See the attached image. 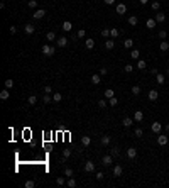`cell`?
Returning a JSON list of instances; mask_svg holds the SVG:
<instances>
[{"label": "cell", "mask_w": 169, "mask_h": 188, "mask_svg": "<svg viewBox=\"0 0 169 188\" xmlns=\"http://www.w3.org/2000/svg\"><path fill=\"white\" fill-rule=\"evenodd\" d=\"M41 51H42V54H44V56H53V54H54V46H51V44H44L41 48Z\"/></svg>", "instance_id": "6da1fadb"}, {"label": "cell", "mask_w": 169, "mask_h": 188, "mask_svg": "<svg viewBox=\"0 0 169 188\" xmlns=\"http://www.w3.org/2000/svg\"><path fill=\"white\" fill-rule=\"evenodd\" d=\"M150 131H152L154 134H161V132H162V124H161V122H152Z\"/></svg>", "instance_id": "7a4b0ae2"}, {"label": "cell", "mask_w": 169, "mask_h": 188, "mask_svg": "<svg viewBox=\"0 0 169 188\" xmlns=\"http://www.w3.org/2000/svg\"><path fill=\"white\" fill-rule=\"evenodd\" d=\"M112 161H113V156H112V154H105V156L102 158V164H103V166H112Z\"/></svg>", "instance_id": "3957f363"}, {"label": "cell", "mask_w": 169, "mask_h": 188, "mask_svg": "<svg viewBox=\"0 0 169 188\" xmlns=\"http://www.w3.org/2000/svg\"><path fill=\"white\" fill-rule=\"evenodd\" d=\"M167 142H169L167 136H164V134H157V144H159V146H166Z\"/></svg>", "instance_id": "277c9868"}, {"label": "cell", "mask_w": 169, "mask_h": 188, "mask_svg": "<svg viewBox=\"0 0 169 188\" xmlns=\"http://www.w3.org/2000/svg\"><path fill=\"white\" fill-rule=\"evenodd\" d=\"M115 10H117V14H118V15H124V14L127 12V5H125V3H117Z\"/></svg>", "instance_id": "5b68a950"}, {"label": "cell", "mask_w": 169, "mask_h": 188, "mask_svg": "<svg viewBox=\"0 0 169 188\" xmlns=\"http://www.w3.org/2000/svg\"><path fill=\"white\" fill-rule=\"evenodd\" d=\"M44 15H46V10H44V9H37L34 14H32V19H36V20H37V19H42Z\"/></svg>", "instance_id": "8992f818"}, {"label": "cell", "mask_w": 169, "mask_h": 188, "mask_svg": "<svg viewBox=\"0 0 169 188\" xmlns=\"http://www.w3.org/2000/svg\"><path fill=\"white\" fill-rule=\"evenodd\" d=\"M127 158L129 159H135V158H137V149H135V147H129L127 149Z\"/></svg>", "instance_id": "52a82bcc"}, {"label": "cell", "mask_w": 169, "mask_h": 188, "mask_svg": "<svg viewBox=\"0 0 169 188\" xmlns=\"http://www.w3.org/2000/svg\"><path fill=\"white\" fill-rule=\"evenodd\" d=\"M147 97H149V100H152V102H156V100L159 98V92H157V90H150V92L147 93Z\"/></svg>", "instance_id": "ba28073f"}, {"label": "cell", "mask_w": 169, "mask_h": 188, "mask_svg": "<svg viewBox=\"0 0 169 188\" xmlns=\"http://www.w3.org/2000/svg\"><path fill=\"white\" fill-rule=\"evenodd\" d=\"M85 171H86V173H93V171H95V163L86 161V163H85Z\"/></svg>", "instance_id": "9c48e42d"}, {"label": "cell", "mask_w": 169, "mask_h": 188, "mask_svg": "<svg viewBox=\"0 0 169 188\" xmlns=\"http://www.w3.org/2000/svg\"><path fill=\"white\" fill-rule=\"evenodd\" d=\"M66 44H68V39L64 37V36H63V37H57V39H56V46H57V48H64Z\"/></svg>", "instance_id": "30bf717a"}, {"label": "cell", "mask_w": 169, "mask_h": 188, "mask_svg": "<svg viewBox=\"0 0 169 188\" xmlns=\"http://www.w3.org/2000/svg\"><path fill=\"white\" fill-rule=\"evenodd\" d=\"M154 19H156V22H157V24H162L164 20H166V14H162V12H157Z\"/></svg>", "instance_id": "8fae6325"}, {"label": "cell", "mask_w": 169, "mask_h": 188, "mask_svg": "<svg viewBox=\"0 0 169 188\" xmlns=\"http://www.w3.org/2000/svg\"><path fill=\"white\" fill-rule=\"evenodd\" d=\"M134 120H135V122H142V120H144V112H142V110H137V112L134 114Z\"/></svg>", "instance_id": "7c38bea8"}, {"label": "cell", "mask_w": 169, "mask_h": 188, "mask_svg": "<svg viewBox=\"0 0 169 188\" xmlns=\"http://www.w3.org/2000/svg\"><path fill=\"white\" fill-rule=\"evenodd\" d=\"M134 119H132V117H125L124 119V120H122V124H124V127H132V124H134Z\"/></svg>", "instance_id": "4fadbf2b"}, {"label": "cell", "mask_w": 169, "mask_h": 188, "mask_svg": "<svg viewBox=\"0 0 169 188\" xmlns=\"http://www.w3.org/2000/svg\"><path fill=\"white\" fill-rule=\"evenodd\" d=\"M100 142H102L103 144V146H110V142H112V137H110V136H102V139H100Z\"/></svg>", "instance_id": "5bb4252c"}, {"label": "cell", "mask_w": 169, "mask_h": 188, "mask_svg": "<svg viewBox=\"0 0 169 188\" xmlns=\"http://www.w3.org/2000/svg\"><path fill=\"white\" fill-rule=\"evenodd\" d=\"M61 29H63L64 32H69L71 29H73V24H71L69 20H64V22H63V27H61Z\"/></svg>", "instance_id": "9a60e30c"}, {"label": "cell", "mask_w": 169, "mask_h": 188, "mask_svg": "<svg viewBox=\"0 0 169 188\" xmlns=\"http://www.w3.org/2000/svg\"><path fill=\"white\" fill-rule=\"evenodd\" d=\"M34 31H36V27L32 26V24H27V26H24V32H26V34H34Z\"/></svg>", "instance_id": "2e32d148"}, {"label": "cell", "mask_w": 169, "mask_h": 188, "mask_svg": "<svg viewBox=\"0 0 169 188\" xmlns=\"http://www.w3.org/2000/svg\"><path fill=\"white\" fill-rule=\"evenodd\" d=\"M159 49H161L162 53H166L167 49H169V42H167V41H161V42H159Z\"/></svg>", "instance_id": "e0dca14e"}, {"label": "cell", "mask_w": 169, "mask_h": 188, "mask_svg": "<svg viewBox=\"0 0 169 188\" xmlns=\"http://www.w3.org/2000/svg\"><path fill=\"white\" fill-rule=\"evenodd\" d=\"M81 144H83L85 147L90 146V144H91V137H90V136H83V137H81Z\"/></svg>", "instance_id": "ac0fdd59"}, {"label": "cell", "mask_w": 169, "mask_h": 188, "mask_svg": "<svg viewBox=\"0 0 169 188\" xmlns=\"http://www.w3.org/2000/svg\"><path fill=\"white\" fill-rule=\"evenodd\" d=\"M122 173H124L122 166H120V164H117V166L113 168V176H122Z\"/></svg>", "instance_id": "d6986e66"}, {"label": "cell", "mask_w": 169, "mask_h": 188, "mask_svg": "<svg viewBox=\"0 0 169 188\" xmlns=\"http://www.w3.org/2000/svg\"><path fill=\"white\" fill-rule=\"evenodd\" d=\"M113 46H115V42H113L112 37H110V39H105V48L108 49V51H110V49H113Z\"/></svg>", "instance_id": "ffe728a7"}, {"label": "cell", "mask_w": 169, "mask_h": 188, "mask_svg": "<svg viewBox=\"0 0 169 188\" xmlns=\"http://www.w3.org/2000/svg\"><path fill=\"white\" fill-rule=\"evenodd\" d=\"M145 26L147 29H154L157 26V22H156V19H147V22H145Z\"/></svg>", "instance_id": "44dd1931"}, {"label": "cell", "mask_w": 169, "mask_h": 188, "mask_svg": "<svg viewBox=\"0 0 169 188\" xmlns=\"http://www.w3.org/2000/svg\"><path fill=\"white\" fill-rule=\"evenodd\" d=\"M130 58L132 59H141V51H139V49H132Z\"/></svg>", "instance_id": "7402d4cb"}, {"label": "cell", "mask_w": 169, "mask_h": 188, "mask_svg": "<svg viewBox=\"0 0 169 188\" xmlns=\"http://www.w3.org/2000/svg\"><path fill=\"white\" fill-rule=\"evenodd\" d=\"M9 97H10V93H9V88H3L2 92H0V98H2V100H7Z\"/></svg>", "instance_id": "603a6c76"}, {"label": "cell", "mask_w": 169, "mask_h": 188, "mask_svg": "<svg viewBox=\"0 0 169 188\" xmlns=\"http://www.w3.org/2000/svg\"><path fill=\"white\" fill-rule=\"evenodd\" d=\"M118 36H120V31H118V29H110V37H112V39H117L118 37Z\"/></svg>", "instance_id": "cb8c5ba5"}, {"label": "cell", "mask_w": 169, "mask_h": 188, "mask_svg": "<svg viewBox=\"0 0 169 188\" xmlns=\"http://www.w3.org/2000/svg\"><path fill=\"white\" fill-rule=\"evenodd\" d=\"M91 83H93V85H100V83H102L100 75H91Z\"/></svg>", "instance_id": "d4e9b609"}, {"label": "cell", "mask_w": 169, "mask_h": 188, "mask_svg": "<svg viewBox=\"0 0 169 188\" xmlns=\"http://www.w3.org/2000/svg\"><path fill=\"white\" fill-rule=\"evenodd\" d=\"M129 24H130L132 27H134V26H137V24H139V19H137L135 15H130V17H129Z\"/></svg>", "instance_id": "484cf974"}, {"label": "cell", "mask_w": 169, "mask_h": 188, "mask_svg": "<svg viewBox=\"0 0 169 188\" xmlns=\"http://www.w3.org/2000/svg\"><path fill=\"white\" fill-rule=\"evenodd\" d=\"M85 46H86V49H93V48H95V41H93V39H86Z\"/></svg>", "instance_id": "4316f807"}, {"label": "cell", "mask_w": 169, "mask_h": 188, "mask_svg": "<svg viewBox=\"0 0 169 188\" xmlns=\"http://www.w3.org/2000/svg\"><path fill=\"white\" fill-rule=\"evenodd\" d=\"M27 102H29V105H36V103H37V97L36 95H29Z\"/></svg>", "instance_id": "83f0119b"}, {"label": "cell", "mask_w": 169, "mask_h": 188, "mask_svg": "<svg viewBox=\"0 0 169 188\" xmlns=\"http://www.w3.org/2000/svg\"><path fill=\"white\" fill-rule=\"evenodd\" d=\"M66 185L69 186V188H76V185H78V183H76V180H74V178H69V180L66 181Z\"/></svg>", "instance_id": "f1b7e54d"}, {"label": "cell", "mask_w": 169, "mask_h": 188, "mask_svg": "<svg viewBox=\"0 0 169 188\" xmlns=\"http://www.w3.org/2000/svg\"><path fill=\"white\" fill-rule=\"evenodd\" d=\"M132 95H135V97L141 95V86H139V85H134V86H132Z\"/></svg>", "instance_id": "f546056e"}, {"label": "cell", "mask_w": 169, "mask_h": 188, "mask_svg": "<svg viewBox=\"0 0 169 188\" xmlns=\"http://www.w3.org/2000/svg\"><path fill=\"white\" fill-rule=\"evenodd\" d=\"M112 97H115V92H113V90L112 88H108V90H105V98H112Z\"/></svg>", "instance_id": "4dcf8cb0"}, {"label": "cell", "mask_w": 169, "mask_h": 188, "mask_svg": "<svg viewBox=\"0 0 169 188\" xmlns=\"http://www.w3.org/2000/svg\"><path fill=\"white\" fill-rule=\"evenodd\" d=\"M108 105L110 107H117L118 105V98H117V97H112V98L108 100Z\"/></svg>", "instance_id": "1f68e13d"}, {"label": "cell", "mask_w": 169, "mask_h": 188, "mask_svg": "<svg viewBox=\"0 0 169 188\" xmlns=\"http://www.w3.org/2000/svg\"><path fill=\"white\" fill-rule=\"evenodd\" d=\"M46 39H48V41H56V34L53 31H49L48 34H46Z\"/></svg>", "instance_id": "d6a6232c"}, {"label": "cell", "mask_w": 169, "mask_h": 188, "mask_svg": "<svg viewBox=\"0 0 169 188\" xmlns=\"http://www.w3.org/2000/svg\"><path fill=\"white\" fill-rule=\"evenodd\" d=\"M156 81L159 83V85H162V83H166V81H164V75L157 73V75H156Z\"/></svg>", "instance_id": "836d02e7"}, {"label": "cell", "mask_w": 169, "mask_h": 188, "mask_svg": "<svg viewBox=\"0 0 169 188\" xmlns=\"http://www.w3.org/2000/svg\"><path fill=\"white\" fill-rule=\"evenodd\" d=\"M124 46H125L127 49H130L132 46H134V41H132V39H125V41H124Z\"/></svg>", "instance_id": "e575fe53"}, {"label": "cell", "mask_w": 169, "mask_h": 188, "mask_svg": "<svg viewBox=\"0 0 169 188\" xmlns=\"http://www.w3.org/2000/svg\"><path fill=\"white\" fill-rule=\"evenodd\" d=\"M137 68L139 70H145V61L144 59H137Z\"/></svg>", "instance_id": "d590c367"}, {"label": "cell", "mask_w": 169, "mask_h": 188, "mask_svg": "<svg viewBox=\"0 0 169 188\" xmlns=\"http://www.w3.org/2000/svg\"><path fill=\"white\" fill-rule=\"evenodd\" d=\"M124 71H125V73H132V71H134V64H125Z\"/></svg>", "instance_id": "8d00e7d4"}, {"label": "cell", "mask_w": 169, "mask_h": 188, "mask_svg": "<svg viewBox=\"0 0 169 188\" xmlns=\"http://www.w3.org/2000/svg\"><path fill=\"white\" fill-rule=\"evenodd\" d=\"M56 183H57V185H59V186L66 185V181H64V176H57V178H56Z\"/></svg>", "instance_id": "74e56055"}, {"label": "cell", "mask_w": 169, "mask_h": 188, "mask_svg": "<svg viewBox=\"0 0 169 188\" xmlns=\"http://www.w3.org/2000/svg\"><path fill=\"white\" fill-rule=\"evenodd\" d=\"M85 36H86V31H85V29H80V31H78V34H76V37H78V39H83Z\"/></svg>", "instance_id": "f35d334b"}, {"label": "cell", "mask_w": 169, "mask_h": 188, "mask_svg": "<svg viewBox=\"0 0 169 188\" xmlns=\"http://www.w3.org/2000/svg\"><path fill=\"white\" fill-rule=\"evenodd\" d=\"M69 156H71V149H64V151H63V161L68 159Z\"/></svg>", "instance_id": "ab89813d"}, {"label": "cell", "mask_w": 169, "mask_h": 188, "mask_svg": "<svg viewBox=\"0 0 169 188\" xmlns=\"http://www.w3.org/2000/svg\"><path fill=\"white\" fill-rule=\"evenodd\" d=\"M64 176L71 178V176H73V169H71V168H64Z\"/></svg>", "instance_id": "60d3db41"}, {"label": "cell", "mask_w": 169, "mask_h": 188, "mask_svg": "<svg viewBox=\"0 0 169 188\" xmlns=\"http://www.w3.org/2000/svg\"><path fill=\"white\" fill-rule=\"evenodd\" d=\"M24 186H26V188H34V186H36V181L29 180V181H26V183H24Z\"/></svg>", "instance_id": "b9f144b4"}, {"label": "cell", "mask_w": 169, "mask_h": 188, "mask_svg": "<svg viewBox=\"0 0 169 188\" xmlns=\"http://www.w3.org/2000/svg\"><path fill=\"white\" fill-rule=\"evenodd\" d=\"M53 100H54V102H61V100H63V95H61V93H54V95H53Z\"/></svg>", "instance_id": "7bdbcfd3"}, {"label": "cell", "mask_w": 169, "mask_h": 188, "mask_svg": "<svg viewBox=\"0 0 169 188\" xmlns=\"http://www.w3.org/2000/svg\"><path fill=\"white\" fill-rule=\"evenodd\" d=\"M102 36H103L105 39H110V29H103V31H102Z\"/></svg>", "instance_id": "ee69618b"}, {"label": "cell", "mask_w": 169, "mask_h": 188, "mask_svg": "<svg viewBox=\"0 0 169 188\" xmlns=\"http://www.w3.org/2000/svg\"><path fill=\"white\" fill-rule=\"evenodd\" d=\"M134 134H135V137H142V134H144V131H142L141 127H137V129H135V131H134Z\"/></svg>", "instance_id": "f6af8a7d"}, {"label": "cell", "mask_w": 169, "mask_h": 188, "mask_svg": "<svg viewBox=\"0 0 169 188\" xmlns=\"http://www.w3.org/2000/svg\"><path fill=\"white\" fill-rule=\"evenodd\" d=\"M12 86H14V80H10V78H9V80H5V88H12Z\"/></svg>", "instance_id": "bcb514c9"}, {"label": "cell", "mask_w": 169, "mask_h": 188, "mask_svg": "<svg viewBox=\"0 0 169 188\" xmlns=\"http://www.w3.org/2000/svg\"><path fill=\"white\" fill-rule=\"evenodd\" d=\"M150 7H152V10H159L161 9V3L156 0V2H152V5H150Z\"/></svg>", "instance_id": "7dc6e473"}, {"label": "cell", "mask_w": 169, "mask_h": 188, "mask_svg": "<svg viewBox=\"0 0 169 188\" xmlns=\"http://www.w3.org/2000/svg\"><path fill=\"white\" fill-rule=\"evenodd\" d=\"M98 107H100V108H107V102H105V98L98 100Z\"/></svg>", "instance_id": "c3c4849f"}, {"label": "cell", "mask_w": 169, "mask_h": 188, "mask_svg": "<svg viewBox=\"0 0 169 188\" xmlns=\"http://www.w3.org/2000/svg\"><path fill=\"white\" fill-rule=\"evenodd\" d=\"M42 102H44V103H49V102H51V95H49V93H46V95L42 97Z\"/></svg>", "instance_id": "681fc988"}, {"label": "cell", "mask_w": 169, "mask_h": 188, "mask_svg": "<svg viewBox=\"0 0 169 188\" xmlns=\"http://www.w3.org/2000/svg\"><path fill=\"white\" fill-rule=\"evenodd\" d=\"M95 178H96V180H98V181H102V180H103V178H105V175H103V173H102V171H98V173H96V175H95Z\"/></svg>", "instance_id": "f907efd6"}, {"label": "cell", "mask_w": 169, "mask_h": 188, "mask_svg": "<svg viewBox=\"0 0 169 188\" xmlns=\"http://www.w3.org/2000/svg\"><path fill=\"white\" fill-rule=\"evenodd\" d=\"M166 36H167L166 31H159V39H161V41H164V39H166Z\"/></svg>", "instance_id": "816d5d0a"}, {"label": "cell", "mask_w": 169, "mask_h": 188, "mask_svg": "<svg viewBox=\"0 0 169 188\" xmlns=\"http://www.w3.org/2000/svg\"><path fill=\"white\" fill-rule=\"evenodd\" d=\"M29 7H31V9H36V7H37V0H29Z\"/></svg>", "instance_id": "f5cc1de1"}, {"label": "cell", "mask_w": 169, "mask_h": 188, "mask_svg": "<svg viewBox=\"0 0 169 188\" xmlns=\"http://www.w3.org/2000/svg\"><path fill=\"white\" fill-rule=\"evenodd\" d=\"M118 154H120V151H118V147H113V149H112V156H113V158H117Z\"/></svg>", "instance_id": "db71d44e"}, {"label": "cell", "mask_w": 169, "mask_h": 188, "mask_svg": "<svg viewBox=\"0 0 169 188\" xmlns=\"http://www.w3.org/2000/svg\"><path fill=\"white\" fill-rule=\"evenodd\" d=\"M107 73H108V71H107V68H100V76H105Z\"/></svg>", "instance_id": "11a10c76"}, {"label": "cell", "mask_w": 169, "mask_h": 188, "mask_svg": "<svg viewBox=\"0 0 169 188\" xmlns=\"http://www.w3.org/2000/svg\"><path fill=\"white\" fill-rule=\"evenodd\" d=\"M51 92H53V88H51L49 85H48V86H44V93H51Z\"/></svg>", "instance_id": "9f6ffc18"}, {"label": "cell", "mask_w": 169, "mask_h": 188, "mask_svg": "<svg viewBox=\"0 0 169 188\" xmlns=\"http://www.w3.org/2000/svg\"><path fill=\"white\" fill-rule=\"evenodd\" d=\"M17 32V27L15 26H10V34H15Z\"/></svg>", "instance_id": "6f0895ef"}, {"label": "cell", "mask_w": 169, "mask_h": 188, "mask_svg": "<svg viewBox=\"0 0 169 188\" xmlns=\"http://www.w3.org/2000/svg\"><path fill=\"white\" fill-rule=\"evenodd\" d=\"M107 5H112V3H115V0H105Z\"/></svg>", "instance_id": "680465c9"}, {"label": "cell", "mask_w": 169, "mask_h": 188, "mask_svg": "<svg viewBox=\"0 0 169 188\" xmlns=\"http://www.w3.org/2000/svg\"><path fill=\"white\" fill-rule=\"evenodd\" d=\"M139 2H141V3H142V5H145V3H147V2H149V0H139Z\"/></svg>", "instance_id": "91938a15"}, {"label": "cell", "mask_w": 169, "mask_h": 188, "mask_svg": "<svg viewBox=\"0 0 169 188\" xmlns=\"http://www.w3.org/2000/svg\"><path fill=\"white\" fill-rule=\"evenodd\" d=\"M166 132H169V124H166Z\"/></svg>", "instance_id": "94428289"}, {"label": "cell", "mask_w": 169, "mask_h": 188, "mask_svg": "<svg viewBox=\"0 0 169 188\" xmlns=\"http://www.w3.org/2000/svg\"><path fill=\"white\" fill-rule=\"evenodd\" d=\"M167 75H169V68H167Z\"/></svg>", "instance_id": "6125c7cd"}]
</instances>
